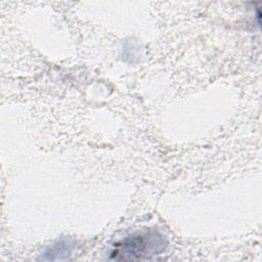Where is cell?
I'll list each match as a JSON object with an SVG mask.
<instances>
[{"label": "cell", "mask_w": 262, "mask_h": 262, "mask_svg": "<svg viewBox=\"0 0 262 262\" xmlns=\"http://www.w3.org/2000/svg\"><path fill=\"white\" fill-rule=\"evenodd\" d=\"M166 247V236L158 229H141L118 241L111 252V259L126 261L149 259L164 252Z\"/></svg>", "instance_id": "6da1fadb"}]
</instances>
